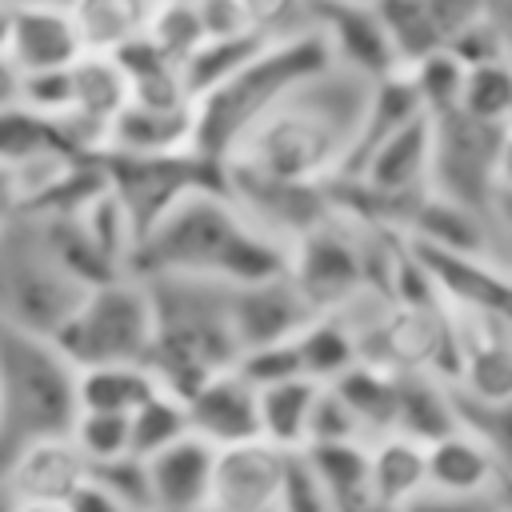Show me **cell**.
<instances>
[{
  "label": "cell",
  "instance_id": "f35d334b",
  "mask_svg": "<svg viewBox=\"0 0 512 512\" xmlns=\"http://www.w3.org/2000/svg\"><path fill=\"white\" fill-rule=\"evenodd\" d=\"M68 512H136V508H128V504L116 500L108 488H100L96 480H88V484L68 500Z\"/></svg>",
  "mask_w": 512,
  "mask_h": 512
},
{
  "label": "cell",
  "instance_id": "e0dca14e",
  "mask_svg": "<svg viewBox=\"0 0 512 512\" xmlns=\"http://www.w3.org/2000/svg\"><path fill=\"white\" fill-rule=\"evenodd\" d=\"M148 472V504L152 512H208L216 448L200 436H184L156 456L144 460Z\"/></svg>",
  "mask_w": 512,
  "mask_h": 512
},
{
  "label": "cell",
  "instance_id": "cb8c5ba5",
  "mask_svg": "<svg viewBox=\"0 0 512 512\" xmlns=\"http://www.w3.org/2000/svg\"><path fill=\"white\" fill-rule=\"evenodd\" d=\"M160 0H76L72 24L80 32L84 52H120L124 44L140 40L152 24Z\"/></svg>",
  "mask_w": 512,
  "mask_h": 512
},
{
  "label": "cell",
  "instance_id": "8d00e7d4",
  "mask_svg": "<svg viewBox=\"0 0 512 512\" xmlns=\"http://www.w3.org/2000/svg\"><path fill=\"white\" fill-rule=\"evenodd\" d=\"M400 512H504L496 492H440V488H424L416 492Z\"/></svg>",
  "mask_w": 512,
  "mask_h": 512
},
{
  "label": "cell",
  "instance_id": "d4e9b609",
  "mask_svg": "<svg viewBox=\"0 0 512 512\" xmlns=\"http://www.w3.org/2000/svg\"><path fill=\"white\" fill-rule=\"evenodd\" d=\"M336 396L352 408V416L360 420L364 436H388L396 432V396H400V372H388L380 364L356 360L344 376L332 380Z\"/></svg>",
  "mask_w": 512,
  "mask_h": 512
},
{
  "label": "cell",
  "instance_id": "484cf974",
  "mask_svg": "<svg viewBox=\"0 0 512 512\" xmlns=\"http://www.w3.org/2000/svg\"><path fill=\"white\" fill-rule=\"evenodd\" d=\"M456 420V400L448 380L428 376V372H400V396H396V432L432 444L436 436L452 432Z\"/></svg>",
  "mask_w": 512,
  "mask_h": 512
},
{
  "label": "cell",
  "instance_id": "30bf717a",
  "mask_svg": "<svg viewBox=\"0 0 512 512\" xmlns=\"http://www.w3.org/2000/svg\"><path fill=\"white\" fill-rule=\"evenodd\" d=\"M448 384L472 400L512 396V324L484 312L448 308Z\"/></svg>",
  "mask_w": 512,
  "mask_h": 512
},
{
  "label": "cell",
  "instance_id": "5bb4252c",
  "mask_svg": "<svg viewBox=\"0 0 512 512\" xmlns=\"http://www.w3.org/2000/svg\"><path fill=\"white\" fill-rule=\"evenodd\" d=\"M228 316H232L236 348L244 356V352H256V348L288 344L316 316V308L304 300V292L284 272V276H272V280L232 288L228 292Z\"/></svg>",
  "mask_w": 512,
  "mask_h": 512
},
{
  "label": "cell",
  "instance_id": "277c9868",
  "mask_svg": "<svg viewBox=\"0 0 512 512\" xmlns=\"http://www.w3.org/2000/svg\"><path fill=\"white\" fill-rule=\"evenodd\" d=\"M140 280L148 284L156 308V340L148 352V368L164 392L188 400L208 376L240 360L228 316L232 288L192 276H140Z\"/></svg>",
  "mask_w": 512,
  "mask_h": 512
},
{
  "label": "cell",
  "instance_id": "4dcf8cb0",
  "mask_svg": "<svg viewBox=\"0 0 512 512\" xmlns=\"http://www.w3.org/2000/svg\"><path fill=\"white\" fill-rule=\"evenodd\" d=\"M408 80H412V92L424 108V116H444V112H456L460 108V92H464V64L440 48V52H428L424 60L400 68Z\"/></svg>",
  "mask_w": 512,
  "mask_h": 512
},
{
  "label": "cell",
  "instance_id": "1f68e13d",
  "mask_svg": "<svg viewBox=\"0 0 512 512\" xmlns=\"http://www.w3.org/2000/svg\"><path fill=\"white\" fill-rule=\"evenodd\" d=\"M460 112H468L484 124L512 128V64L492 60V64L468 68L464 72V92H460Z\"/></svg>",
  "mask_w": 512,
  "mask_h": 512
},
{
  "label": "cell",
  "instance_id": "ac0fdd59",
  "mask_svg": "<svg viewBox=\"0 0 512 512\" xmlns=\"http://www.w3.org/2000/svg\"><path fill=\"white\" fill-rule=\"evenodd\" d=\"M4 56L20 76L28 72H56L72 68L84 56L80 32L72 24V12H52V8H12V28H8V48Z\"/></svg>",
  "mask_w": 512,
  "mask_h": 512
},
{
  "label": "cell",
  "instance_id": "74e56055",
  "mask_svg": "<svg viewBox=\"0 0 512 512\" xmlns=\"http://www.w3.org/2000/svg\"><path fill=\"white\" fill-rule=\"evenodd\" d=\"M492 236H496V256L512 268V188H500L492 200Z\"/></svg>",
  "mask_w": 512,
  "mask_h": 512
},
{
  "label": "cell",
  "instance_id": "e575fe53",
  "mask_svg": "<svg viewBox=\"0 0 512 512\" xmlns=\"http://www.w3.org/2000/svg\"><path fill=\"white\" fill-rule=\"evenodd\" d=\"M276 512H336L328 488L320 484V476L312 472L304 452L288 456V476H284V492H280V508Z\"/></svg>",
  "mask_w": 512,
  "mask_h": 512
},
{
  "label": "cell",
  "instance_id": "60d3db41",
  "mask_svg": "<svg viewBox=\"0 0 512 512\" xmlns=\"http://www.w3.org/2000/svg\"><path fill=\"white\" fill-rule=\"evenodd\" d=\"M16 100H20V72L12 68L8 56H0V108H8Z\"/></svg>",
  "mask_w": 512,
  "mask_h": 512
},
{
  "label": "cell",
  "instance_id": "9a60e30c",
  "mask_svg": "<svg viewBox=\"0 0 512 512\" xmlns=\"http://www.w3.org/2000/svg\"><path fill=\"white\" fill-rule=\"evenodd\" d=\"M188 428L212 448L260 440V388L232 364L208 376L188 400Z\"/></svg>",
  "mask_w": 512,
  "mask_h": 512
},
{
  "label": "cell",
  "instance_id": "7402d4cb",
  "mask_svg": "<svg viewBox=\"0 0 512 512\" xmlns=\"http://www.w3.org/2000/svg\"><path fill=\"white\" fill-rule=\"evenodd\" d=\"M368 468L376 496L400 512L416 492L428 488V448L404 432H388L368 440Z\"/></svg>",
  "mask_w": 512,
  "mask_h": 512
},
{
  "label": "cell",
  "instance_id": "d6986e66",
  "mask_svg": "<svg viewBox=\"0 0 512 512\" xmlns=\"http://www.w3.org/2000/svg\"><path fill=\"white\" fill-rule=\"evenodd\" d=\"M184 148H192V104L152 108V104L128 100L104 140V152H128V156H156V152H184Z\"/></svg>",
  "mask_w": 512,
  "mask_h": 512
},
{
  "label": "cell",
  "instance_id": "ee69618b",
  "mask_svg": "<svg viewBox=\"0 0 512 512\" xmlns=\"http://www.w3.org/2000/svg\"><path fill=\"white\" fill-rule=\"evenodd\" d=\"M8 512H68V504H40V500H12Z\"/></svg>",
  "mask_w": 512,
  "mask_h": 512
},
{
  "label": "cell",
  "instance_id": "b9f144b4",
  "mask_svg": "<svg viewBox=\"0 0 512 512\" xmlns=\"http://www.w3.org/2000/svg\"><path fill=\"white\" fill-rule=\"evenodd\" d=\"M16 212V172L0 164V216Z\"/></svg>",
  "mask_w": 512,
  "mask_h": 512
},
{
  "label": "cell",
  "instance_id": "83f0119b",
  "mask_svg": "<svg viewBox=\"0 0 512 512\" xmlns=\"http://www.w3.org/2000/svg\"><path fill=\"white\" fill-rule=\"evenodd\" d=\"M48 156H76L72 144L64 140L60 124L52 116L28 108L24 100L0 108V164L16 172V168H28ZM76 160H84V156H76Z\"/></svg>",
  "mask_w": 512,
  "mask_h": 512
},
{
  "label": "cell",
  "instance_id": "44dd1931",
  "mask_svg": "<svg viewBox=\"0 0 512 512\" xmlns=\"http://www.w3.org/2000/svg\"><path fill=\"white\" fill-rule=\"evenodd\" d=\"M428 448V488L440 492H496V464L488 456V448L468 432V428H452L444 436H436Z\"/></svg>",
  "mask_w": 512,
  "mask_h": 512
},
{
  "label": "cell",
  "instance_id": "ffe728a7",
  "mask_svg": "<svg viewBox=\"0 0 512 512\" xmlns=\"http://www.w3.org/2000/svg\"><path fill=\"white\" fill-rule=\"evenodd\" d=\"M320 380L308 376H284L272 384H260V440L284 452H304L312 436V412L320 400Z\"/></svg>",
  "mask_w": 512,
  "mask_h": 512
},
{
  "label": "cell",
  "instance_id": "ba28073f",
  "mask_svg": "<svg viewBox=\"0 0 512 512\" xmlns=\"http://www.w3.org/2000/svg\"><path fill=\"white\" fill-rule=\"evenodd\" d=\"M432 120V176L428 192L452 200L460 208L492 216V200L500 192V152L504 124H484L468 112H444Z\"/></svg>",
  "mask_w": 512,
  "mask_h": 512
},
{
  "label": "cell",
  "instance_id": "7a4b0ae2",
  "mask_svg": "<svg viewBox=\"0 0 512 512\" xmlns=\"http://www.w3.org/2000/svg\"><path fill=\"white\" fill-rule=\"evenodd\" d=\"M132 276H192L212 284H256L288 272V244L260 232L228 188H200L168 208L132 252Z\"/></svg>",
  "mask_w": 512,
  "mask_h": 512
},
{
  "label": "cell",
  "instance_id": "5b68a950",
  "mask_svg": "<svg viewBox=\"0 0 512 512\" xmlns=\"http://www.w3.org/2000/svg\"><path fill=\"white\" fill-rule=\"evenodd\" d=\"M80 368L52 336L0 320V472L36 440L68 436L80 416Z\"/></svg>",
  "mask_w": 512,
  "mask_h": 512
},
{
  "label": "cell",
  "instance_id": "6da1fadb",
  "mask_svg": "<svg viewBox=\"0 0 512 512\" xmlns=\"http://www.w3.org/2000/svg\"><path fill=\"white\" fill-rule=\"evenodd\" d=\"M368 76L328 64L304 84H296L228 156V164L292 180V184H328L344 172L368 96Z\"/></svg>",
  "mask_w": 512,
  "mask_h": 512
},
{
  "label": "cell",
  "instance_id": "f1b7e54d",
  "mask_svg": "<svg viewBox=\"0 0 512 512\" xmlns=\"http://www.w3.org/2000/svg\"><path fill=\"white\" fill-rule=\"evenodd\" d=\"M192 428H188V404L176 396V392H156L148 396L132 416H128V444H132V456L148 460L156 456L160 448L184 440Z\"/></svg>",
  "mask_w": 512,
  "mask_h": 512
},
{
  "label": "cell",
  "instance_id": "d6a6232c",
  "mask_svg": "<svg viewBox=\"0 0 512 512\" xmlns=\"http://www.w3.org/2000/svg\"><path fill=\"white\" fill-rule=\"evenodd\" d=\"M144 36H148L152 44H160L172 60H180V64H184V60L192 56V48L208 36V32H204L200 4H196V0H160Z\"/></svg>",
  "mask_w": 512,
  "mask_h": 512
},
{
  "label": "cell",
  "instance_id": "4fadbf2b",
  "mask_svg": "<svg viewBox=\"0 0 512 512\" xmlns=\"http://www.w3.org/2000/svg\"><path fill=\"white\" fill-rule=\"evenodd\" d=\"M288 456L292 452L272 448L268 440L216 448L208 512H276L288 476Z\"/></svg>",
  "mask_w": 512,
  "mask_h": 512
},
{
  "label": "cell",
  "instance_id": "9c48e42d",
  "mask_svg": "<svg viewBox=\"0 0 512 512\" xmlns=\"http://www.w3.org/2000/svg\"><path fill=\"white\" fill-rule=\"evenodd\" d=\"M100 168L108 180V192L128 212L136 240L184 196L200 188L224 184V164L200 156L196 148L184 152H156V156H128V152H100Z\"/></svg>",
  "mask_w": 512,
  "mask_h": 512
},
{
  "label": "cell",
  "instance_id": "7c38bea8",
  "mask_svg": "<svg viewBox=\"0 0 512 512\" xmlns=\"http://www.w3.org/2000/svg\"><path fill=\"white\" fill-rule=\"evenodd\" d=\"M304 20L324 36L332 64L352 68L368 80L400 72L372 0H304Z\"/></svg>",
  "mask_w": 512,
  "mask_h": 512
},
{
  "label": "cell",
  "instance_id": "8992f818",
  "mask_svg": "<svg viewBox=\"0 0 512 512\" xmlns=\"http://www.w3.org/2000/svg\"><path fill=\"white\" fill-rule=\"evenodd\" d=\"M88 292L84 280L48 244L44 228L28 212H12L0 224V320L52 336L76 300Z\"/></svg>",
  "mask_w": 512,
  "mask_h": 512
},
{
  "label": "cell",
  "instance_id": "ab89813d",
  "mask_svg": "<svg viewBox=\"0 0 512 512\" xmlns=\"http://www.w3.org/2000/svg\"><path fill=\"white\" fill-rule=\"evenodd\" d=\"M488 16H492V24H496V32H500V48H504V60L512 64V0H492Z\"/></svg>",
  "mask_w": 512,
  "mask_h": 512
},
{
  "label": "cell",
  "instance_id": "3957f363",
  "mask_svg": "<svg viewBox=\"0 0 512 512\" xmlns=\"http://www.w3.org/2000/svg\"><path fill=\"white\" fill-rule=\"evenodd\" d=\"M332 64V52L316 28H296L260 44L232 76L192 100V148L216 164L240 148V140L308 76Z\"/></svg>",
  "mask_w": 512,
  "mask_h": 512
},
{
  "label": "cell",
  "instance_id": "f546056e",
  "mask_svg": "<svg viewBox=\"0 0 512 512\" xmlns=\"http://www.w3.org/2000/svg\"><path fill=\"white\" fill-rule=\"evenodd\" d=\"M452 388V384H448ZM456 400V420L460 428H468L492 456L496 472L500 476H512V396H500V400H472V396H460L452 392Z\"/></svg>",
  "mask_w": 512,
  "mask_h": 512
},
{
  "label": "cell",
  "instance_id": "bcb514c9",
  "mask_svg": "<svg viewBox=\"0 0 512 512\" xmlns=\"http://www.w3.org/2000/svg\"><path fill=\"white\" fill-rule=\"evenodd\" d=\"M496 500H500L504 512H512V476H500L496 480Z\"/></svg>",
  "mask_w": 512,
  "mask_h": 512
},
{
  "label": "cell",
  "instance_id": "836d02e7",
  "mask_svg": "<svg viewBox=\"0 0 512 512\" xmlns=\"http://www.w3.org/2000/svg\"><path fill=\"white\" fill-rule=\"evenodd\" d=\"M68 436H72V444L84 452V460H88L92 468L112 464V460H120V456H132V444H128V416H120V412H80Z\"/></svg>",
  "mask_w": 512,
  "mask_h": 512
},
{
  "label": "cell",
  "instance_id": "d590c367",
  "mask_svg": "<svg viewBox=\"0 0 512 512\" xmlns=\"http://www.w3.org/2000/svg\"><path fill=\"white\" fill-rule=\"evenodd\" d=\"M424 4H428V16H432V24H436L444 48H448L464 28L480 24V20L488 16V8H492V0H424Z\"/></svg>",
  "mask_w": 512,
  "mask_h": 512
},
{
  "label": "cell",
  "instance_id": "52a82bcc",
  "mask_svg": "<svg viewBox=\"0 0 512 512\" xmlns=\"http://www.w3.org/2000/svg\"><path fill=\"white\" fill-rule=\"evenodd\" d=\"M52 340L76 368L148 364L156 340V308L148 284L132 272L92 284L52 332Z\"/></svg>",
  "mask_w": 512,
  "mask_h": 512
},
{
  "label": "cell",
  "instance_id": "4316f807",
  "mask_svg": "<svg viewBox=\"0 0 512 512\" xmlns=\"http://www.w3.org/2000/svg\"><path fill=\"white\" fill-rule=\"evenodd\" d=\"M160 392V380L148 364H92L76 376L80 412H120L132 416L148 396Z\"/></svg>",
  "mask_w": 512,
  "mask_h": 512
},
{
  "label": "cell",
  "instance_id": "8fae6325",
  "mask_svg": "<svg viewBox=\"0 0 512 512\" xmlns=\"http://www.w3.org/2000/svg\"><path fill=\"white\" fill-rule=\"evenodd\" d=\"M416 264L424 268L428 284L436 288L440 304L500 316L512 324V268L496 256H468V252H444L420 240H408Z\"/></svg>",
  "mask_w": 512,
  "mask_h": 512
},
{
  "label": "cell",
  "instance_id": "2e32d148",
  "mask_svg": "<svg viewBox=\"0 0 512 512\" xmlns=\"http://www.w3.org/2000/svg\"><path fill=\"white\" fill-rule=\"evenodd\" d=\"M88 480H92V464L72 444V436L36 440L0 472V488L8 492V500H40V504H68Z\"/></svg>",
  "mask_w": 512,
  "mask_h": 512
},
{
  "label": "cell",
  "instance_id": "7bdbcfd3",
  "mask_svg": "<svg viewBox=\"0 0 512 512\" xmlns=\"http://www.w3.org/2000/svg\"><path fill=\"white\" fill-rule=\"evenodd\" d=\"M8 8H52V12H72L76 0H4Z\"/></svg>",
  "mask_w": 512,
  "mask_h": 512
},
{
  "label": "cell",
  "instance_id": "f6af8a7d",
  "mask_svg": "<svg viewBox=\"0 0 512 512\" xmlns=\"http://www.w3.org/2000/svg\"><path fill=\"white\" fill-rule=\"evenodd\" d=\"M500 188H512V128H508L504 152H500Z\"/></svg>",
  "mask_w": 512,
  "mask_h": 512
},
{
  "label": "cell",
  "instance_id": "7dc6e473",
  "mask_svg": "<svg viewBox=\"0 0 512 512\" xmlns=\"http://www.w3.org/2000/svg\"><path fill=\"white\" fill-rule=\"evenodd\" d=\"M8 28H12V8L0 0V56H4V48H8Z\"/></svg>",
  "mask_w": 512,
  "mask_h": 512
},
{
  "label": "cell",
  "instance_id": "603a6c76",
  "mask_svg": "<svg viewBox=\"0 0 512 512\" xmlns=\"http://www.w3.org/2000/svg\"><path fill=\"white\" fill-rule=\"evenodd\" d=\"M300 372L308 380L332 384L336 376H344L356 360H360V344H356V328L344 312H316L296 336H292Z\"/></svg>",
  "mask_w": 512,
  "mask_h": 512
}]
</instances>
